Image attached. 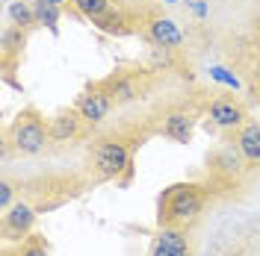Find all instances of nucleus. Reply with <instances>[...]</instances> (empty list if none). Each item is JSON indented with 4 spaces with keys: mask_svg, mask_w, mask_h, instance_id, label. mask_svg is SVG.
Segmentation results:
<instances>
[{
    "mask_svg": "<svg viewBox=\"0 0 260 256\" xmlns=\"http://www.w3.org/2000/svg\"><path fill=\"white\" fill-rule=\"evenodd\" d=\"M154 139V130L148 124V115L142 118H127L121 124H104L92 136L86 147V162L83 171L92 183H121L133 171V156L136 150Z\"/></svg>",
    "mask_w": 260,
    "mask_h": 256,
    "instance_id": "1",
    "label": "nucleus"
},
{
    "mask_svg": "<svg viewBox=\"0 0 260 256\" xmlns=\"http://www.w3.org/2000/svg\"><path fill=\"white\" fill-rule=\"evenodd\" d=\"M216 197H219V192H216V186L207 183V180L172 183L157 197V227L192 230Z\"/></svg>",
    "mask_w": 260,
    "mask_h": 256,
    "instance_id": "2",
    "label": "nucleus"
},
{
    "mask_svg": "<svg viewBox=\"0 0 260 256\" xmlns=\"http://www.w3.org/2000/svg\"><path fill=\"white\" fill-rule=\"evenodd\" d=\"M18 186H21V197L30 200L32 206L39 209V215H42V212H50V209L80 197L95 183L89 180L86 171H48V174L18 180Z\"/></svg>",
    "mask_w": 260,
    "mask_h": 256,
    "instance_id": "3",
    "label": "nucleus"
},
{
    "mask_svg": "<svg viewBox=\"0 0 260 256\" xmlns=\"http://www.w3.org/2000/svg\"><path fill=\"white\" fill-rule=\"evenodd\" d=\"M42 153H50V118L36 106H24L3 130V162L12 156L32 159Z\"/></svg>",
    "mask_w": 260,
    "mask_h": 256,
    "instance_id": "4",
    "label": "nucleus"
},
{
    "mask_svg": "<svg viewBox=\"0 0 260 256\" xmlns=\"http://www.w3.org/2000/svg\"><path fill=\"white\" fill-rule=\"evenodd\" d=\"M204 103L207 100H198L195 95H183V97H169L157 103L148 115V124L154 130V136H162L169 142H178V144H186L192 139L198 121L204 118Z\"/></svg>",
    "mask_w": 260,
    "mask_h": 256,
    "instance_id": "5",
    "label": "nucleus"
},
{
    "mask_svg": "<svg viewBox=\"0 0 260 256\" xmlns=\"http://www.w3.org/2000/svg\"><path fill=\"white\" fill-rule=\"evenodd\" d=\"M160 80H162V74H157L148 65H121V68H115L113 74L104 77L101 82L110 92L115 106L124 109V106H133V103L148 100V97L157 92Z\"/></svg>",
    "mask_w": 260,
    "mask_h": 256,
    "instance_id": "6",
    "label": "nucleus"
},
{
    "mask_svg": "<svg viewBox=\"0 0 260 256\" xmlns=\"http://www.w3.org/2000/svg\"><path fill=\"white\" fill-rule=\"evenodd\" d=\"M251 174L245 156L240 153V147L234 139H222V142L207 153L204 162V180L216 186V192H234L245 183V177Z\"/></svg>",
    "mask_w": 260,
    "mask_h": 256,
    "instance_id": "7",
    "label": "nucleus"
},
{
    "mask_svg": "<svg viewBox=\"0 0 260 256\" xmlns=\"http://www.w3.org/2000/svg\"><path fill=\"white\" fill-rule=\"evenodd\" d=\"M68 9L110 35H124V32L139 30V18L127 15V9H121L115 0H71Z\"/></svg>",
    "mask_w": 260,
    "mask_h": 256,
    "instance_id": "8",
    "label": "nucleus"
},
{
    "mask_svg": "<svg viewBox=\"0 0 260 256\" xmlns=\"http://www.w3.org/2000/svg\"><path fill=\"white\" fill-rule=\"evenodd\" d=\"M204 121L213 133H219L222 139H231L251 118H248V106L237 95H213L204 103Z\"/></svg>",
    "mask_w": 260,
    "mask_h": 256,
    "instance_id": "9",
    "label": "nucleus"
},
{
    "mask_svg": "<svg viewBox=\"0 0 260 256\" xmlns=\"http://www.w3.org/2000/svg\"><path fill=\"white\" fill-rule=\"evenodd\" d=\"M98 130L83 118L74 106L71 109H62L50 118V153H62V150H71L74 144L80 142H92Z\"/></svg>",
    "mask_w": 260,
    "mask_h": 256,
    "instance_id": "10",
    "label": "nucleus"
},
{
    "mask_svg": "<svg viewBox=\"0 0 260 256\" xmlns=\"http://www.w3.org/2000/svg\"><path fill=\"white\" fill-rule=\"evenodd\" d=\"M36 221H39V209L30 200L18 197L9 209L0 212V239L3 244H21V241L36 233Z\"/></svg>",
    "mask_w": 260,
    "mask_h": 256,
    "instance_id": "11",
    "label": "nucleus"
},
{
    "mask_svg": "<svg viewBox=\"0 0 260 256\" xmlns=\"http://www.w3.org/2000/svg\"><path fill=\"white\" fill-rule=\"evenodd\" d=\"M74 109L92 124L95 130H101L107 121H110V115L118 109L113 103V97H110V92L104 89V82L98 80V82H92V86H86L80 92V97L74 100Z\"/></svg>",
    "mask_w": 260,
    "mask_h": 256,
    "instance_id": "12",
    "label": "nucleus"
},
{
    "mask_svg": "<svg viewBox=\"0 0 260 256\" xmlns=\"http://www.w3.org/2000/svg\"><path fill=\"white\" fill-rule=\"evenodd\" d=\"M139 32L145 35L154 48L183 50V45H186V38H183L180 27L172 21V18L160 15V12H145V15L139 18Z\"/></svg>",
    "mask_w": 260,
    "mask_h": 256,
    "instance_id": "13",
    "label": "nucleus"
},
{
    "mask_svg": "<svg viewBox=\"0 0 260 256\" xmlns=\"http://www.w3.org/2000/svg\"><path fill=\"white\" fill-rule=\"evenodd\" d=\"M195 233L192 230H178V227H157L148 256H195Z\"/></svg>",
    "mask_w": 260,
    "mask_h": 256,
    "instance_id": "14",
    "label": "nucleus"
},
{
    "mask_svg": "<svg viewBox=\"0 0 260 256\" xmlns=\"http://www.w3.org/2000/svg\"><path fill=\"white\" fill-rule=\"evenodd\" d=\"M27 35H30V32L15 27V24H9V21H6L3 30H0V62H3V77H6V80L12 77L15 65L21 62V56H24Z\"/></svg>",
    "mask_w": 260,
    "mask_h": 256,
    "instance_id": "15",
    "label": "nucleus"
},
{
    "mask_svg": "<svg viewBox=\"0 0 260 256\" xmlns=\"http://www.w3.org/2000/svg\"><path fill=\"white\" fill-rule=\"evenodd\" d=\"M231 139L237 142L240 153H243L245 162H248V168H251V171H260V121H254V118L245 121Z\"/></svg>",
    "mask_w": 260,
    "mask_h": 256,
    "instance_id": "16",
    "label": "nucleus"
},
{
    "mask_svg": "<svg viewBox=\"0 0 260 256\" xmlns=\"http://www.w3.org/2000/svg\"><path fill=\"white\" fill-rule=\"evenodd\" d=\"M3 256H50V244L42 233H32L21 244H6Z\"/></svg>",
    "mask_w": 260,
    "mask_h": 256,
    "instance_id": "17",
    "label": "nucleus"
},
{
    "mask_svg": "<svg viewBox=\"0 0 260 256\" xmlns=\"http://www.w3.org/2000/svg\"><path fill=\"white\" fill-rule=\"evenodd\" d=\"M6 21L15 24L21 30H36L39 21H36V9H32V0H12L9 9H6Z\"/></svg>",
    "mask_w": 260,
    "mask_h": 256,
    "instance_id": "18",
    "label": "nucleus"
},
{
    "mask_svg": "<svg viewBox=\"0 0 260 256\" xmlns=\"http://www.w3.org/2000/svg\"><path fill=\"white\" fill-rule=\"evenodd\" d=\"M32 9H36V21L39 27H48L56 32V21H59V6H53L48 0H32Z\"/></svg>",
    "mask_w": 260,
    "mask_h": 256,
    "instance_id": "19",
    "label": "nucleus"
},
{
    "mask_svg": "<svg viewBox=\"0 0 260 256\" xmlns=\"http://www.w3.org/2000/svg\"><path fill=\"white\" fill-rule=\"evenodd\" d=\"M18 197H21V186H18V180H12L9 174H3V180H0V212L9 209Z\"/></svg>",
    "mask_w": 260,
    "mask_h": 256,
    "instance_id": "20",
    "label": "nucleus"
},
{
    "mask_svg": "<svg viewBox=\"0 0 260 256\" xmlns=\"http://www.w3.org/2000/svg\"><path fill=\"white\" fill-rule=\"evenodd\" d=\"M251 80H254V89L260 92V59H257V65H254V71H251Z\"/></svg>",
    "mask_w": 260,
    "mask_h": 256,
    "instance_id": "21",
    "label": "nucleus"
},
{
    "mask_svg": "<svg viewBox=\"0 0 260 256\" xmlns=\"http://www.w3.org/2000/svg\"><path fill=\"white\" fill-rule=\"evenodd\" d=\"M48 3H53V6H59V9H62V6H68V3H71V0H48Z\"/></svg>",
    "mask_w": 260,
    "mask_h": 256,
    "instance_id": "22",
    "label": "nucleus"
}]
</instances>
